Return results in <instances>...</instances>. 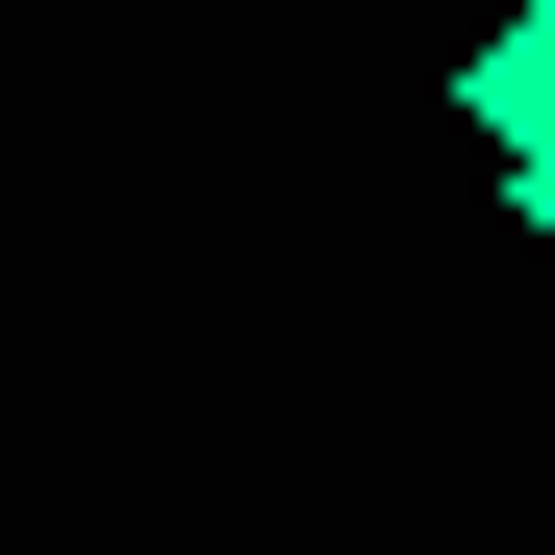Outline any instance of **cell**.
<instances>
[{
    "mask_svg": "<svg viewBox=\"0 0 555 555\" xmlns=\"http://www.w3.org/2000/svg\"><path fill=\"white\" fill-rule=\"evenodd\" d=\"M454 102H480V127H505V152H530V127H555V0H505V26H480V76H454Z\"/></svg>",
    "mask_w": 555,
    "mask_h": 555,
    "instance_id": "cell-1",
    "label": "cell"
},
{
    "mask_svg": "<svg viewBox=\"0 0 555 555\" xmlns=\"http://www.w3.org/2000/svg\"><path fill=\"white\" fill-rule=\"evenodd\" d=\"M505 203H530V253H555V127H530V152H505Z\"/></svg>",
    "mask_w": 555,
    "mask_h": 555,
    "instance_id": "cell-2",
    "label": "cell"
}]
</instances>
